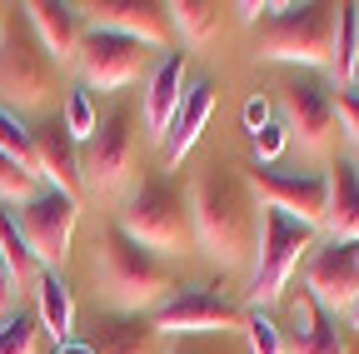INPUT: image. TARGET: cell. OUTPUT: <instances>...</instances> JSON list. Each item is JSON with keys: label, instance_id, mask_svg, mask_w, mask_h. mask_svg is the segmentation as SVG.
I'll list each match as a JSON object with an SVG mask.
<instances>
[{"label": "cell", "instance_id": "obj_41", "mask_svg": "<svg viewBox=\"0 0 359 354\" xmlns=\"http://www.w3.org/2000/svg\"><path fill=\"white\" fill-rule=\"evenodd\" d=\"M0 25H6V15H0Z\"/></svg>", "mask_w": 359, "mask_h": 354}, {"label": "cell", "instance_id": "obj_34", "mask_svg": "<svg viewBox=\"0 0 359 354\" xmlns=\"http://www.w3.org/2000/svg\"><path fill=\"white\" fill-rule=\"evenodd\" d=\"M15 270H11V264H6V254H0V320H6L11 315V309H15Z\"/></svg>", "mask_w": 359, "mask_h": 354}, {"label": "cell", "instance_id": "obj_42", "mask_svg": "<svg viewBox=\"0 0 359 354\" xmlns=\"http://www.w3.org/2000/svg\"><path fill=\"white\" fill-rule=\"evenodd\" d=\"M354 90H359V85H354Z\"/></svg>", "mask_w": 359, "mask_h": 354}, {"label": "cell", "instance_id": "obj_32", "mask_svg": "<svg viewBox=\"0 0 359 354\" xmlns=\"http://www.w3.org/2000/svg\"><path fill=\"white\" fill-rule=\"evenodd\" d=\"M285 145H290L285 120H269L264 130H255V165H275V160L285 155Z\"/></svg>", "mask_w": 359, "mask_h": 354}, {"label": "cell", "instance_id": "obj_12", "mask_svg": "<svg viewBox=\"0 0 359 354\" xmlns=\"http://www.w3.org/2000/svg\"><path fill=\"white\" fill-rule=\"evenodd\" d=\"M75 65H80V80L90 90H125L145 70V46L115 35V30H85Z\"/></svg>", "mask_w": 359, "mask_h": 354}, {"label": "cell", "instance_id": "obj_13", "mask_svg": "<svg viewBox=\"0 0 359 354\" xmlns=\"http://www.w3.org/2000/svg\"><path fill=\"white\" fill-rule=\"evenodd\" d=\"M75 11L90 20V30H115L125 40H140V46H170L175 40L170 6H155V0H85Z\"/></svg>", "mask_w": 359, "mask_h": 354}, {"label": "cell", "instance_id": "obj_4", "mask_svg": "<svg viewBox=\"0 0 359 354\" xmlns=\"http://www.w3.org/2000/svg\"><path fill=\"white\" fill-rule=\"evenodd\" d=\"M120 230L145 245L155 254H180L195 245V225H190V200L185 190H180L175 180H165V175H150V180H140L125 205H120Z\"/></svg>", "mask_w": 359, "mask_h": 354}, {"label": "cell", "instance_id": "obj_3", "mask_svg": "<svg viewBox=\"0 0 359 354\" xmlns=\"http://www.w3.org/2000/svg\"><path fill=\"white\" fill-rule=\"evenodd\" d=\"M334 25L339 6H280L255 25V55L269 65H304V70H330L334 55Z\"/></svg>", "mask_w": 359, "mask_h": 354}, {"label": "cell", "instance_id": "obj_15", "mask_svg": "<svg viewBox=\"0 0 359 354\" xmlns=\"http://www.w3.org/2000/svg\"><path fill=\"white\" fill-rule=\"evenodd\" d=\"M185 90H190L185 55L170 50V55L150 70V80H145V100H140V110H145V135H150V140H165V130H170L175 110L185 105Z\"/></svg>", "mask_w": 359, "mask_h": 354}, {"label": "cell", "instance_id": "obj_17", "mask_svg": "<svg viewBox=\"0 0 359 354\" xmlns=\"http://www.w3.org/2000/svg\"><path fill=\"white\" fill-rule=\"evenodd\" d=\"M35 170H40V180H50V190L80 200V145L70 140L65 120L35 130Z\"/></svg>", "mask_w": 359, "mask_h": 354}, {"label": "cell", "instance_id": "obj_16", "mask_svg": "<svg viewBox=\"0 0 359 354\" xmlns=\"http://www.w3.org/2000/svg\"><path fill=\"white\" fill-rule=\"evenodd\" d=\"M25 20H30V30L40 35L45 55H50L55 65H70V60L80 55L85 30H80V11H75V6H55V0H30V6H25Z\"/></svg>", "mask_w": 359, "mask_h": 354}, {"label": "cell", "instance_id": "obj_18", "mask_svg": "<svg viewBox=\"0 0 359 354\" xmlns=\"http://www.w3.org/2000/svg\"><path fill=\"white\" fill-rule=\"evenodd\" d=\"M210 110H215V85H210V80H195L190 90H185V105L175 110V120H170V130H165V140H160L165 165H180V160L195 150V140H200V130H205Z\"/></svg>", "mask_w": 359, "mask_h": 354}, {"label": "cell", "instance_id": "obj_1", "mask_svg": "<svg viewBox=\"0 0 359 354\" xmlns=\"http://www.w3.org/2000/svg\"><path fill=\"white\" fill-rule=\"evenodd\" d=\"M190 200V225H195V245L219 264L235 270L255 254V235H259V200L245 180L240 165H200L195 180L185 190Z\"/></svg>", "mask_w": 359, "mask_h": 354}, {"label": "cell", "instance_id": "obj_28", "mask_svg": "<svg viewBox=\"0 0 359 354\" xmlns=\"http://www.w3.org/2000/svg\"><path fill=\"white\" fill-rule=\"evenodd\" d=\"M35 195H40V175L0 150V200H6V205H30Z\"/></svg>", "mask_w": 359, "mask_h": 354}, {"label": "cell", "instance_id": "obj_6", "mask_svg": "<svg viewBox=\"0 0 359 354\" xmlns=\"http://www.w3.org/2000/svg\"><path fill=\"white\" fill-rule=\"evenodd\" d=\"M55 90V60L45 55L40 35L20 20L0 25V105L6 110H35Z\"/></svg>", "mask_w": 359, "mask_h": 354}, {"label": "cell", "instance_id": "obj_31", "mask_svg": "<svg viewBox=\"0 0 359 354\" xmlns=\"http://www.w3.org/2000/svg\"><path fill=\"white\" fill-rule=\"evenodd\" d=\"M160 354H245V339L230 334H200V339H170Z\"/></svg>", "mask_w": 359, "mask_h": 354}, {"label": "cell", "instance_id": "obj_24", "mask_svg": "<svg viewBox=\"0 0 359 354\" xmlns=\"http://www.w3.org/2000/svg\"><path fill=\"white\" fill-rule=\"evenodd\" d=\"M285 354H349L344 349V334H339V325H334V315H314L309 320V329H299L290 344H285Z\"/></svg>", "mask_w": 359, "mask_h": 354}, {"label": "cell", "instance_id": "obj_37", "mask_svg": "<svg viewBox=\"0 0 359 354\" xmlns=\"http://www.w3.org/2000/svg\"><path fill=\"white\" fill-rule=\"evenodd\" d=\"M349 85H359V46H354V70H349Z\"/></svg>", "mask_w": 359, "mask_h": 354}, {"label": "cell", "instance_id": "obj_14", "mask_svg": "<svg viewBox=\"0 0 359 354\" xmlns=\"http://www.w3.org/2000/svg\"><path fill=\"white\" fill-rule=\"evenodd\" d=\"M285 130H290V140H299L304 150H325L330 135H334V90L320 80V75H299L294 85H285Z\"/></svg>", "mask_w": 359, "mask_h": 354}, {"label": "cell", "instance_id": "obj_11", "mask_svg": "<svg viewBox=\"0 0 359 354\" xmlns=\"http://www.w3.org/2000/svg\"><path fill=\"white\" fill-rule=\"evenodd\" d=\"M304 294L325 315H349L359 299V245H314V254L304 259Z\"/></svg>", "mask_w": 359, "mask_h": 354}, {"label": "cell", "instance_id": "obj_8", "mask_svg": "<svg viewBox=\"0 0 359 354\" xmlns=\"http://www.w3.org/2000/svg\"><path fill=\"white\" fill-rule=\"evenodd\" d=\"M245 180L255 190L259 205L280 210L299 225H325V205H330V175L320 170H269V165H255L245 170Z\"/></svg>", "mask_w": 359, "mask_h": 354}, {"label": "cell", "instance_id": "obj_39", "mask_svg": "<svg viewBox=\"0 0 359 354\" xmlns=\"http://www.w3.org/2000/svg\"><path fill=\"white\" fill-rule=\"evenodd\" d=\"M354 15H359V0H354Z\"/></svg>", "mask_w": 359, "mask_h": 354}, {"label": "cell", "instance_id": "obj_40", "mask_svg": "<svg viewBox=\"0 0 359 354\" xmlns=\"http://www.w3.org/2000/svg\"><path fill=\"white\" fill-rule=\"evenodd\" d=\"M354 170H359V155H354Z\"/></svg>", "mask_w": 359, "mask_h": 354}, {"label": "cell", "instance_id": "obj_22", "mask_svg": "<svg viewBox=\"0 0 359 354\" xmlns=\"http://www.w3.org/2000/svg\"><path fill=\"white\" fill-rule=\"evenodd\" d=\"M170 20L180 30V40L185 46H210V40L219 35V6H210V0H175L170 6Z\"/></svg>", "mask_w": 359, "mask_h": 354}, {"label": "cell", "instance_id": "obj_19", "mask_svg": "<svg viewBox=\"0 0 359 354\" xmlns=\"http://www.w3.org/2000/svg\"><path fill=\"white\" fill-rule=\"evenodd\" d=\"M325 235L339 240V245H359V170H354V160H339L330 170Z\"/></svg>", "mask_w": 359, "mask_h": 354}, {"label": "cell", "instance_id": "obj_35", "mask_svg": "<svg viewBox=\"0 0 359 354\" xmlns=\"http://www.w3.org/2000/svg\"><path fill=\"white\" fill-rule=\"evenodd\" d=\"M245 125H250V135L269 125V105H264L259 95H250V100H245Z\"/></svg>", "mask_w": 359, "mask_h": 354}, {"label": "cell", "instance_id": "obj_5", "mask_svg": "<svg viewBox=\"0 0 359 354\" xmlns=\"http://www.w3.org/2000/svg\"><path fill=\"white\" fill-rule=\"evenodd\" d=\"M314 254V230L299 219L259 205V235H255V304H275L290 290V275L299 270V259Z\"/></svg>", "mask_w": 359, "mask_h": 354}, {"label": "cell", "instance_id": "obj_23", "mask_svg": "<svg viewBox=\"0 0 359 354\" xmlns=\"http://www.w3.org/2000/svg\"><path fill=\"white\" fill-rule=\"evenodd\" d=\"M0 254H6V264L15 270V280L25 285V280H40V264H35V254H30V245H25V235H20V219L0 205Z\"/></svg>", "mask_w": 359, "mask_h": 354}, {"label": "cell", "instance_id": "obj_7", "mask_svg": "<svg viewBox=\"0 0 359 354\" xmlns=\"http://www.w3.org/2000/svg\"><path fill=\"white\" fill-rule=\"evenodd\" d=\"M135 165V110L115 105L110 115H100L95 135L80 145V185L90 195H110L130 180Z\"/></svg>", "mask_w": 359, "mask_h": 354}, {"label": "cell", "instance_id": "obj_20", "mask_svg": "<svg viewBox=\"0 0 359 354\" xmlns=\"http://www.w3.org/2000/svg\"><path fill=\"white\" fill-rule=\"evenodd\" d=\"M95 354H160L165 339L155 334V325L145 315H105L90 339Z\"/></svg>", "mask_w": 359, "mask_h": 354}, {"label": "cell", "instance_id": "obj_30", "mask_svg": "<svg viewBox=\"0 0 359 354\" xmlns=\"http://www.w3.org/2000/svg\"><path fill=\"white\" fill-rule=\"evenodd\" d=\"M95 125H100V115H95L90 90H70V95H65V130H70V140L85 145L90 135H95Z\"/></svg>", "mask_w": 359, "mask_h": 354}, {"label": "cell", "instance_id": "obj_26", "mask_svg": "<svg viewBox=\"0 0 359 354\" xmlns=\"http://www.w3.org/2000/svg\"><path fill=\"white\" fill-rule=\"evenodd\" d=\"M40 315H25V309H11L0 320V354H35L40 349Z\"/></svg>", "mask_w": 359, "mask_h": 354}, {"label": "cell", "instance_id": "obj_36", "mask_svg": "<svg viewBox=\"0 0 359 354\" xmlns=\"http://www.w3.org/2000/svg\"><path fill=\"white\" fill-rule=\"evenodd\" d=\"M55 354H95V349H90V344H75V339H70V344H60Z\"/></svg>", "mask_w": 359, "mask_h": 354}, {"label": "cell", "instance_id": "obj_38", "mask_svg": "<svg viewBox=\"0 0 359 354\" xmlns=\"http://www.w3.org/2000/svg\"><path fill=\"white\" fill-rule=\"evenodd\" d=\"M349 325H354V329H359V299H354V309H349Z\"/></svg>", "mask_w": 359, "mask_h": 354}, {"label": "cell", "instance_id": "obj_33", "mask_svg": "<svg viewBox=\"0 0 359 354\" xmlns=\"http://www.w3.org/2000/svg\"><path fill=\"white\" fill-rule=\"evenodd\" d=\"M334 120H339V130L354 140V150H359V90L354 85H344V90L334 95Z\"/></svg>", "mask_w": 359, "mask_h": 354}, {"label": "cell", "instance_id": "obj_25", "mask_svg": "<svg viewBox=\"0 0 359 354\" xmlns=\"http://www.w3.org/2000/svg\"><path fill=\"white\" fill-rule=\"evenodd\" d=\"M354 46H359V15H354V0H344L334 25V55H330V75L339 80V90L349 85V70H354Z\"/></svg>", "mask_w": 359, "mask_h": 354}, {"label": "cell", "instance_id": "obj_10", "mask_svg": "<svg viewBox=\"0 0 359 354\" xmlns=\"http://www.w3.org/2000/svg\"><path fill=\"white\" fill-rule=\"evenodd\" d=\"M240 309L224 299V294H215L210 285H190V290H180V294H170L155 315H150V325H155V334L160 339H200V334H230V329H240Z\"/></svg>", "mask_w": 359, "mask_h": 354}, {"label": "cell", "instance_id": "obj_27", "mask_svg": "<svg viewBox=\"0 0 359 354\" xmlns=\"http://www.w3.org/2000/svg\"><path fill=\"white\" fill-rule=\"evenodd\" d=\"M240 334H245V354H285V329L269 320L259 304L240 320Z\"/></svg>", "mask_w": 359, "mask_h": 354}, {"label": "cell", "instance_id": "obj_2", "mask_svg": "<svg viewBox=\"0 0 359 354\" xmlns=\"http://www.w3.org/2000/svg\"><path fill=\"white\" fill-rule=\"evenodd\" d=\"M95 275L105 285V294L115 299V315H145V309H160L175 290V270L145 245H135L120 225H110L95 245Z\"/></svg>", "mask_w": 359, "mask_h": 354}, {"label": "cell", "instance_id": "obj_29", "mask_svg": "<svg viewBox=\"0 0 359 354\" xmlns=\"http://www.w3.org/2000/svg\"><path fill=\"white\" fill-rule=\"evenodd\" d=\"M0 150H6L11 160H20L25 170H35V135L25 130V120L15 115V110H6L0 105ZM40 175V170H35Z\"/></svg>", "mask_w": 359, "mask_h": 354}, {"label": "cell", "instance_id": "obj_9", "mask_svg": "<svg viewBox=\"0 0 359 354\" xmlns=\"http://www.w3.org/2000/svg\"><path fill=\"white\" fill-rule=\"evenodd\" d=\"M75 225H80V200L75 195H60V190H40L30 205H20V235L35 254L40 270H55L70 259V240H75Z\"/></svg>", "mask_w": 359, "mask_h": 354}, {"label": "cell", "instance_id": "obj_21", "mask_svg": "<svg viewBox=\"0 0 359 354\" xmlns=\"http://www.w3.org/2000/svg\"><path fill=\"white\" fill-rule=\"evenodd\" d=\"M35 294H40V329L55 339V349L70 344L75 339V299H70V285L55 270H40Z\"/></svg>", "mask_w": 359, "mask_h": 354}]
</instances>
